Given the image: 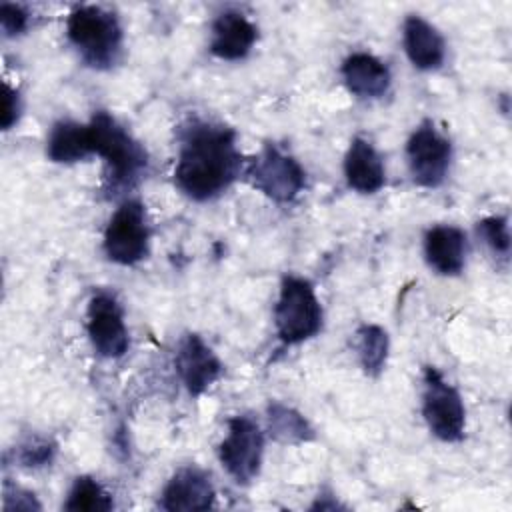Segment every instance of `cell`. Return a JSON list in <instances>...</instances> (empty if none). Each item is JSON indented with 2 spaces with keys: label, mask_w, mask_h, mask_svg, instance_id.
Here are the masks:
<instances>
[{
  "label": "cell",
  "mask_w": 512,
  "mask_h": 512,
  "mask_svg": "<svg viewBox=\"0 0 512 512\" xmlns=\"http://www.w3.org/2000/svg\"><path fill=\"white\" fill-rule=\"evenodd\" d=\"M244 168L236 132L220 122L190 118L180 130L174 166L176 188L194 202L226 192Z\"/></svg>",
  "instance_id": "1"
},
{
  "label": "cell",
  "mask_w": 512,
  "mask_h": 512,
  "mask_svg": "<svg viewBox=\"0 0 512 512\" xmlns=\"http://www.w3.org/2000/svg\"><path fill=\"white\" fill-rule=\"evenodd\" d=\"M92 150L106 166V192L120 194L130 190L148 168L146 148L108 112L98 110L90 122Z\"/></svg>",
  "instance_id": "2"
},
{
  "label": "cell",
  "mask_w": 512,
  "mask_h": 512,
  "mask_svg": "<svg viewBox=\"0 0 512 512\" xmlns=\"http://www.w3.org/2000/svg\"><path fill=\"white\" fill-rule=\"evenodd\" d=\"M66 36L90 68L106 70L120 60L122 26L118 16L102 6H76L66 20Z\"/></svg>",
  "instance_id": "3"
},
{
  "label": "cell",
  "mask_w": 512,
  "mask_h": 512,
  "mask_svg": "<svg viewBox=\"0 0 512 512\" xmlns=\"http://www.w3.org/2000/svg\"><path fill=\"white\" fill-rule=\"evenodd\" d=\"M322 320L324 314L314 286L302 276H284L274 306L278 338L284 344H300L310 340L322 330Z\"/></svg>",
  "instance_id": "4"
},
{
  "label": "cell",
  "mask_w": 512,
  "mask_h": 512,
  "mask_svg": "<svg viewBox=\"0 0 512 512\" xmlns=\"http://www.w3.org/2000/svg\"><path fill=\"white\" fill-rule=\"evenodd\" d=\"M244 172L252 188L278 204L292 202L306 186L304 168L278 144H264Z\"/></svg>",
  "instance_id": "5"
},
{
  "label": "cell",
  "mask_w": 512,
  "mask_h": 512,
  "mask_svg": "<svg viewBox=\"0 0 512 512\" xmlns=\"http://www.w3.org/2000/svg\"><path fill=\"white\" fill-rule=\"evenodd\" d=\"M422 414L428 430L442 442H460L466 430V408L460 392L434 366L422 376Z\"/></svg>",
  "instance_id": "6"
},
{
  "label": "cell",
  "mask_w": 512,
  "mask_h": 512,
  "mask_svg": "<svg viewBox=\"0 0 512 512\" xmlns=\"http://www.w3.org/2000/svg\"><path fill=\"white\" fill-rule=\"evenodd\" d=\"M102 246L108 260L122 266H132L148 256L150 224L140 200L128 198L116 208L104 230Z\"/></svg>",
  "instance_id": "7"
},
{
  "label": "cell",
  "mask_w": 512,
  "mask_h": 512,
  "mask_svg": "<svg viewBox=\"0 0 512 512\" xmlns=\"http://www.w3.org/2000/svg\"><path fill=\"white\" fill-rule=\"evenodd\" d=\"M264 432L250 416H232L218 446V460L236 484H250L262 466Z\"/></svg>",
  "instance_id": "8"
},
{
  "label": "cell",
  "mask_w": 512,
  "mask_h": 512,
  "mask_svg": "<svg viewBox=\"0 0 512 512\" xmlns=\"http://www.w3.org/2000/svg\"><path fill=\"white\" fill-rule=\"evenodd\" d=\"M406 160L418 186L438 188L450 172L452 144L430 120H424L406 142Z\"/></svg>",
  "instance_id": "9"
},
{
  "label": "cell",
  "mask_w": 512,
  "mask_h": 512,
  "mask_svg": "<svg viewBox=\"0 0 512 512\" xmlns=\"http://www.w3.org/2000/svg\"><path fill=\"white\" fill-rule=\"evenodd\" d=\"M86 332L94 352L102 358H120L128 352L130 338L120 302L110 292H96L86 306Z\"/></svg>",
  "instance_id": "10"
},
{
  "label": "cell",
  "mask_w": 512,
  "mask_h": 512,
  "mask_svg": "<svg viewBox=\"0 0 512 512\" xmlns=\"http://www.w3.org/2000/svg\"><path fill=\"white\" fill-rule=\"evenodd\" d=\"M174 364L190 396L204 394L222 374L220 358L198 334H184L180 338Z\"/></svg>",
  "instance_id": "11"
},
{
  "label": "cell",
  "mask_w": 512,
  "mask_h": 512,
  "mask_svg": "<svg viewBox=\"0 0 512 512\" xmlns=\"http://www.w3.org/2000/svg\"><path fill=\"white\" fill-rule=\"evenodd\" d=\"M212 504L214 486L210 474L194 464L178 468L160 494V508L170 512L208 510Z\"/></svg>",
  "instance_id": "12"
},
{
  "label": "cell",
  "mask_w": 512,
  "mask_h": 512,
  "mask_svg": "<svg viewBox=\"0 0 512 512\" xmlns=\"http://www.w3.org/2000/svg\"><path fill=\"white\" fill-rule=\"evenodd\" d=\"M468 240L464 230L450 224L432 226L424 236V258L442 276H458L464 270Z\"/></svg>",
  "instance_id": "13"
},
{
  "label": "cell",
  "mask_w": 512,
  "mask_h": 512,
  "mask_svg": "<svg viewBox=\"0 0 512 512\" xmlns=\"http://www.w3.org/2000/svg\"><path fill=\"white\" fill-rule=\"evenodd\" d=\"M258 38L256 26L240 12L228 10L212 22L210 52L222 60H242Z\"/></svg>",
  "instance_id": "14"
},
{
  "label": "cell",
  "mask_w": 512,
  "mask_h": 512,
  "mask_svg": "<svg viewBox=\"0 0 512 512\" xmlns=\"http://www.w3.org/2000/svg\"><path fill=\"white\" fill-rule=\"evenodd\" d=\"M344 176L348 186L360 194H374L384 186V162L370 140L362 136L352 138L344 156Z\"/></svg>",
  "instance_id": "15"
},
{
  "label": "cell",
  "mask_w": 512,
  "mask_h": 512,
  "mask_svg": "<svg viewBox=\"0 0 512 512\" xmlns=\"http://www.w3.org/2000/svg\"><path fill=\"white\" fill-rule=\"evenodd\" d=\"M342 80L350 94L364 100L380 98L390 88L388 66L368 52H354L342 62Z\"/></svg>",
  "instance_id": "16"
},
{
  "label": "cell",
  "mask_w": 512,
  "mask_h": 512,
  "mask_svg": "<svg viewBox=\"0 0 512 512\" xmlns=\"http://www.w3.org/2000/svg\"><path fill=\"white\" fill-rule=\"evenodd\" d=\"M402 42L408 60L418 70H436L446 56L442 34L424 18L408 16L402 26Z\"/></svg>",
  "instance_id": "17"
},
{
  "label": "cell",
  "mask_w": 512,
  "mask_h": 512,
  "mask_svg": "<svg viewBox=\"0 0 512 512\" xmlns=\"http://www.w3.org/2000/svg\"><path fill=\"white\" fill-rule=\"evenodd\" d=\"M46 154L58 164H74L92 156L94 150L88 124L74 120H58L52 124L46 140Z\"/></svg>",
  "instance_id": "18"
},
{
  "label": "cell",
  "mask_w": 512,
  "mask_h": 512,
  "mask_svg": "<svg viewBox=\"0 0 512 512\" xmlns=\"http://www.w3.org/2000/svg\"><path fill=\"white\" fill-rule=\"evenodd\" d=\"M354 350L362 370L368 376H380L386 366L390 338L388 332L378 324H360L354 332Z\"/></svg>",
  "instance_id": "19"
},
{
  "label": "cell",
  "mask_w": 512,
  "mask_h": 512,
  "mask_svg": "<svg viewBox=\"0 0 512 512\" xmlns=\"http://www.w3.org/2000/svg\"><path fill=\"white\" fill-rule=\"evenodd\" d=\"M268 432L276 442L282 444H302L314 438L310 422L292 406L282 402H270L266 408Z\"/></svg>",
  "instance_id": "20"
},
{
  "label": "cell",
  "mask_w": 512,
  "mask_h": 512,
  "mask_svg": "<svg viewBox=\"0 0 512 512\" xmlns=\"http://www.w3.org/2000/svg\"><path fill=\"white\" fill-rule=\"evenodd\" d=\"M112 506V496L90 476H78L64 502V510L70 512H108Z\"/></svg>",
  "instance_id": "21"
},
{
  "label": "cell",
  "mask_w": 512,
  "mask_h": 512,
  "mask_svg": "<svg viewBox=\"0 0 512 512\" xmlns=\"http://www.w3.org/2000/svg\"><path fill=\"white\" fill-rule=\"evenodd\" d=\"M478 234L490 246L494 254L508 256L510 252V230L504 216H488L478 222Z\"/></svg>",
  "instance_id": "22"
},
{
  "label": "cell",
  "mask_w": 512,
  "mask_h": 512,
  "mask_svg": "<svg viewBox=\"0 0 512 512\" xmlns=\"http://www.w3.org/2000/svg\"><path fill=\"white\" fill-rule=\"evenodd\" d=\"M56 446L46 438H28L18 446V460L28 468L46 466L52 462Z\"/></svg>",
  "instance_id": "23"
},
{
  "label": "cell",
  "mask_w": 512,
  "mask_h": 512,
  "mask_svg": "<svg viewBox=\"0 0 512 512\" xmlns=\"http://www.w3.org/2000/svg\"><path fill=\"white\" fill-rule=\"evenodd\" d=\"M28 12L24 6L20 4H10L4 2L0 6V24L6 36H18L20 32H24L28 28Z\"/></svg>",
  "instance_id": "24"
},
{
  "label": "cell",
  "mask_w": 512,
  "mask_h": 512,
  "mask_svg": "<svg viewBox=\"0 0 512 512\" xmlns=\"http://www.w3.org/2000/svg\"><path fill=\"white\" fill-rule=\"evenodd\" d=\"M20 110H22V102H20L18 90L4 84V100H2V116H0V124L4 130H10L18 122Z\"/></svg>",
  "instance_id": "25"
}]
</instances>
